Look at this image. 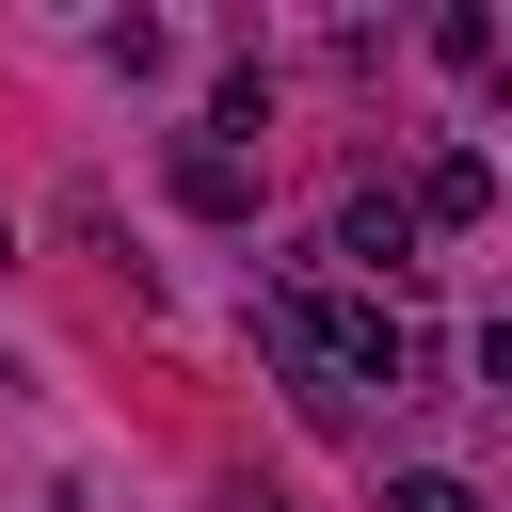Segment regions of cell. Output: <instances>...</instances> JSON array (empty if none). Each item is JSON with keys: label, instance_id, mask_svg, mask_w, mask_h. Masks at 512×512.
<instances>
[{"label": "cell", "instance_id": "cell-1", "mask_svg": "<svg viewBox=\"0 0 512 512\" xmlns=\"http://www.w3.org/2000/svg\"><path fill=\"white\" fill-rule=\"evenodd\" d=\"M176 208L192 224H256V160L240 144H176Z\"/></svg>", "mask_w": 512, "mask_h": 512}, {"label": "cell", "instance_id": "cell-2", "mask_svg": "<svg viewBox=\"0 0 512 512\" xmlns=\"http://www.w3.org/2000/svg\"><path fill=\"white\" fill-rule=\"evenodd\" d=\"M400 208H416V224H496V160H480V144H448V160H432Z\"/></svg>", "mask_w": 512, "mask_h": 512}, {"label": "cell", "instance_id": "cell-3", "mask_svg": "<svg viewBox=\"0 0 512 512\" xmlns=\"http://www.w3.org/2000/svg\"><path fill=\"white\" fill-rule=\"evenodd\" d=\"M336 256H352V272H400V256H416V208H400V192H352V208H336Z\"/></svg>", "mask_w": 512, "mask_h": 512}, {"label": "cell", "instance_id": "cell-4", "mask_svg": "<svg viewBox=\"0 0 512 512\" xmlns=\"http://www.w3.org/2000/svg\"><path fill=\"white\" fill-rule=\"evenodd\" d=\"M384 512H480V480H448V464H400V480H384Z\"/></svg>", "mask_w": 512, "mask_h": 512}]
</instances>
